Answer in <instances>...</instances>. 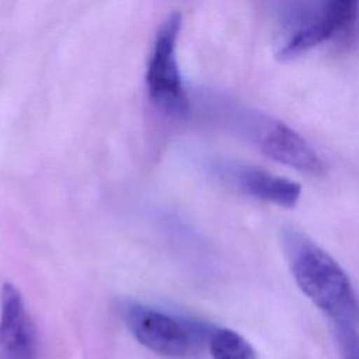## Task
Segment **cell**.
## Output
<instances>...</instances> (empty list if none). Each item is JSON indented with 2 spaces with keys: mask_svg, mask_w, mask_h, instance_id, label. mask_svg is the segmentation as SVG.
<instances>
[{
  "mask_svg": "<svg viewBox=\"0 0 359 359\" xmlns=\"http://www.w3.org/2000/svg\"><path fill=\"white\" fill-rule=\"evenodd\" d=\"M208 346L213 359H258L252 345L230 328H213Z\"/></svg>",
  "mask_w": 359,
  "mask_h": 359,
  "instance_id": "8",
  "label": "cell"
},
{
  "mask_svg": "<svg viewBox=\"0 0 359 359\" xmlns=\"http://www.w3.org/2000/svg\"><path fill=\"white\" fill-rule=\"evenodd\" d=\"M292 276L309 300L335 324L359 323V299L342 266L314 241L297 231L285 234Z\"/></svg>",
  "mask_w": 359,
  "mask_h": 359,
  "instance_id": "1",
  "label": "cell"
},
{
  "mask_svg": "<svg viewBox=\"0 0 359 359\" xmlns=\"http://www.w3.org/2000/svg\"><path fill=\"white\" fill-rule=\"evenodd\" d=\"M359 17V0H321L287 32L280 59H293L323 42L349 32Z\"/></svg>",
  "mask_w": 359,
  "mask_h": 359,
  "instance_id": "4",
  "label": "cell"
},
{
  "mask_svg": "<svg viewBox=\"0 0 359 359\" xmlns=\"http://www.w3.org/2000/svg\"><path fill=\"white\" fill-rule=\"evenodd\" d=\"M34 321L20 290L4 283L0 294V359H36Z\"/></svg>",
  "mask_w": 359,
  "mask_h": 359,
  "instance_id": "6",
  "label": "cell"
},
{
  "mask_svg": "<svg viewBox=\"0 0 359 359\" xmlns=\"http://www.w3.org/2000/svg\"><path fill=\"white\" fill-rule=\"evenodd\" d=\"M247 133L269 158L300 172L317 175L325 165L314 147L293 128L266 114L254 112L247 118Z\"/></svg>",
  "mask_w": 359,
  "mask_h": 359,
  "instance_id": "3",
  "label": "cell"
},
{
  "mask_svg": "<svg viewBox=\"0 0 359 359\" xmlns=\"http://www.w3.org/2000/svg\"><path fill=\"white\" fill-rule=\"evenodd\" d=\"M227 175L244 194L282 208H293L302 195L299 182L262 168L236 165L230 167Z\"/></svg>",
  "mask_w": 359,
  "mask_h": 359,
  "instance_id": "7",
  "label": "cell"
},
{
  "mask_svg": "<svg viewBox=\"0 0 359 359\" xmlns=\"http://www.w3.org/2000/svg\"><path fill=\"white\" fill-rule=\"evenodd\" d=\"M181 28V15L171 14L160 27L146 72V84L150 98L164 111L184 114L187 95L175 57V43Z\"/></svg>",
  "mask_w": 359,
  "mask_h": 359,
  "instance_id": "5",
  "label": "cell"
},
{
  "mask_svg": "<svg viewBox=\"0 0 359 359\" xmlns=\"http://www.w3.org/2000/svg\"><path fill=\"white\" fill-rule=\"evenodd\" d=\"M119 314L139 344L168 358L184 359L199 352L208 344L213 328L209 325L172 316L135 300H122Z\"/></svg>",
  "mask_w": 359,
  "mask_h": 359,
  "instance_id": "2",
  "label": "cell"
},
{
  "mask_svg": "<svg viewBox=\"0 0 359 359\" xmlns=\"http://www.w3.org/2000/svg\"><path fill=\"white\" fill-rule=\"evenodd\" d=\"M342 359H359V332L355 325L335 324Z\"/></svg>",
  "mask_w": 359,
  "mask_h": 359,
  "instance_id": "9",
  "label": "cell"
}]
</instances>
